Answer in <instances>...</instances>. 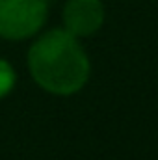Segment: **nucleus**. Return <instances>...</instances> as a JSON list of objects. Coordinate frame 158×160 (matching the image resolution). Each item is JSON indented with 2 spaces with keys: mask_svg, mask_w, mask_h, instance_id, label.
<instances>
[{
  "mask_svg": "<svg viewBox=\"0 0 158 160\" xmlns=\"http://www.w3.org/2000/svg\"><path fill=\"white\" fill-rule=\"evenodd\" d=\"M28 71L45 91L67 97L86 86L91 65L78 38L65 28H54L32 43Z\"/></svg>",
  "mask_w": 158,
  "mask_h": 160,
  "instance_id": "nucleus-1",
  "label": "nucleus"
},
{
  "mask_svg": "<svg viewBox=\"0 0 158 160\" xmlns=\"http://www.w3.org/2000/svg\"><path fill=\"white\" fill-rule=\"evenodd\" d=\"M47 15V0H0V38L28 39L43 28Z\"/></svg>",
  "mask_w": 158,
  "mask_h": 160,
  "instance_id": "nucleus-2",
  "label": "nucleus"
},
{
  "mask_svg": "<svg viewBox=\"0 0 158 160\" xmlns=\"http://www.w3.org/2000/svg\"><path fill=\"white\" fill-rule=\"evenodd\" d=\"M104 6L101 0H67L63 8V28L75 38H89L104 22Z\"/></svg>",
  "mask_w": 158,
  "mask_h": 160,
  "instance_id": "nucleus-3",
  "label": "nucleus"
},
{
  "mask_svg": "<svg viewBox=\"0 0 158 160\" xmlns=\"http://www.w3.org/2000/svg\"><path fill=\"white\" fill-rule=\"evenodd\" d=\"M15 80H17V75H15L13 67L9 65V62L0 58V99L6 97L13 89Z\"/></svg>",
  "mask_w": 158,
  "mask_h": 160,
  "instance_id": "nucleus-4",
  "label": "nucleus"
}]
</instances>
